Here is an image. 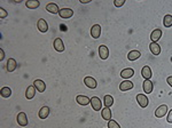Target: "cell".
Wrapping results in <instances>:
<instances>
[{
    "mask_svg": "<svg viewBox=\"0 0 172 128\" xmlns=\"http://www.w3.org/2000/svg\"><path fill=\"white\" fill-rule=\"evenodd\" d=\"M84 84L87 86L90 89H95V88H96V86H98V84H96V80H95L94 78H92V77H85Z\"/></svg>",
    "mask_w": 172,
    "mask_h": 128,
    "instance_id": "8992f818",
    "label": "cell"
},
{
    "mask_svg": "<svg viewBox=\"0 0 172 128\" xmlns=\"http://www.w3.org/2000/svg\"><path fill=\"white\" fill-rule=\"evenodd\" d=\"M81 4H87V2H90V0H81Z\"/></svg>",
    "mask_w": 172,
    "mask_h": 128,
    "instance_id": "e575fe53",
    "label": "cell"
},
{
    "mask_svg": "<svg viewBox=\"0 0 172 128\" xmlns=\"http://www.w3.org/2000/svg\"><path fill=\"white\" fill-rule=\"evenodd\" d=\"M108 128H120V125L117 124V121L109 120L108 121Z\"/></svg>",
    "mask_w": 172,
    "mask_h": 128,
    "instance_id": "f1b7e54d",
    "label": "cell"
},
{
    "mask_svg": "<svg viewBox=\"0 0 172 128\" xmlns=\"http://www.w3.org/2000/svg\"><path fill=\"white\" fill-rule=\"evenodd\" d=\"M76 102L81 105H87V104L91 103V98H88L87 96L85 95H78L76 97Z\"/></svg>",
    "mask_w": 172,
    "mask_h": 128,
    "instance_id": "2e32d148",
    "label": "cell"
},
{
    "mask_svg": "<svg viewBox=\"0 0 172 128\" xmlns=\"http://www.w3.org/2000/svg\"><path fill=\"white\" fill-rule=\"evenodd\" d=\"M168 122L169 124H172V110H170L169 111V113H168Z\"/></svg>",
    "mask_w": 172,
    "mask_h": 128,
    "instance_id": "1f68e13d",
    "label": "cell"
},
{
    "mask_svg": "<svg viewBox=\"0 0 172 128\" xmlns=\"http://www.w3.org/2000/svg\"><path fill=\"white\" fill-rule=\"evenodd\" d=\"M166 113H168V105H166V104L160 105V107L156 109V111H155V116L157 118H163Z\"/></svg>",
    "mask_w": 172,
    "mask_h": 128,
    "instance_id": "7a4b0ae2",
    "label": "cell"
},
{
    "mask_svg": "<svg viewBox=\"0 0 172 128\" xmlns=\"http://www.w3.org/2000/svg\"><path fill=\"white\" fill-rule=\"evenodd\" d=\"M141 56V53L139 50H131L130 53L127 54V58L129 61H135Z\"/></svg>",
    "mask_w": 172,
    "mask_h": 128,
    "instance_id": "603a6c76",
    "label": "cell"
},
{
    "mask_svg": "<svg viewBox=\"0 0 172 128\" xmlns=\"http://www.w3.org/2000/svg\"><path fill=\"white\" fill-rule=\"evenodd\" d=\"M163 24L165 28H171L172 26V15H165L163 18Z\"/></svg>",
    "mask_w": 172,
    "mask_h": 128,
    "instance_id": "484cf974",
    "label": "cell"
},
{
    "mask_svg": "<svg viewBox=\"0 0 172 128\" xmlns=\"http://www.w3.org/2000/svg\"><path fill=\"white\" fill-rule=\"evenodd\" d=\"M35 94H36V87L33 85L29 86L28 88H27V92H25V97L28 100H32L35 97Z\"/></svg>",
    "mask_w": 172,
    "mask_h": 128,
    "instance_id": "ac0fdd59",
    "label": "cell"
},
{
    "mask_svg": "<svg viewBox=\"0 0 172 128\" xmlns=\"http://www.w3.org/2000/svg\"><path fill=\"white\" fill-rule=\"evenodd\" d=\"M7 17V11H5L4 8H0V18Z\"/></svg>",
    "mask_w": 172,
    "mask_h": 128,
    "instance_id": "4dcf8cb0",
    "label": "cell"
},
{
    "mask_svg": "<svg viewBox=\"0 0 172 128\" xmlns=\"http://www.w3.org/2000/svg\"><path fill=\"white\" fill-rule=\"evenodd\" d=\"M132 88H133V82H131L130 80H124L123 82H120V89L122 92H126V90H130Z\"/></svg>",
    "mask_w": 172,
    "mask_h": 128,
    "instance_id": "9a60e30c",
    "label": "cell"
},
{
    "mask_svg": "<svg viewBox=\"0 0 172 128\" xmlns=\"http://www.w3.org/2000/svg\"><path fill=\"white\" fill-rule=\"evenodd\" d=\"M25 6L29 8V9H36L40 6V1L38 0H29V1H25Z\"/></svg>",
    "mask_w": 172,
    "mask_h": 128,
    "instance_id": "7402d4cb",
    "label": "cell"
},
{
    "mask_svg": "<svg viewBox=\"0 0 172 128\" xmlns=\"http://www.w3.org/2000/svg\"><path fill=\"white\" fill-rule=\"evenodd\" d=\"M91 105L94 111H101L102 102L98 96H93V97H91Z\"/></svg>",
    "mask_w": 172,
    "mask_h": 128,
    "instance_id": "6da1fadb",
    "label": "cell"
},
{
    "mask_svg": "<svg viewBox=\"0 0 172 128\" xmlns=\"http://www.w3.org/2000/svg\"><path fill=\"white\" fill-rule=\"evenodd\" d=\"M28 117H27V114L24 112H20L17 114V124L22 127H25L27 125H28Z\"/></svg>",
    "mask_w": 172,
    "mask_h": 128,
    "instance_id": "277c9868",
    "label": "cell"
},
{
    "mask_svg": "<svg viewBox=\"0 0 172 128\" xmlns=\"http://www.w3.org/2000/svg\"><path fill=\"white\" fill-rule=\"evenodd\" d=\"M46 11H49V13H52V14H59V11H60V9H59V7H57V5L54 4V2H49L47 6H46Z\"/></svg>",
    "mask_w": 172,
    "mask_h": 128,
    "instance_id": "ffe728a7",
    "label": "cell"
},
{
    "mask_svg": "<svg viewBox=\"0 0 172 128\" xmlns=\"http://www.w3.org/2000/svg\"><path fill=\"white\" fill-rule=\"evenodd\" d=\"M149 49H150V52L154 55H160L161 54V47H160V45H158L157 43H151L150 45H149Z\"/></svg>",
    "mask_w": 172,
    "mask_h": 128,
    "instance_id": "d6986e66",
    "label": "cell"
},
{
    "mask_svg": "<svg viewBox=\"0 0 172 128\" xmlns=\"http://www.w3.org/2000/svg\"><path fill=\"white\" fill-rule=\"evenodd\" d=\"M12 95V90L9 87H4V88H1V96L5 97V98H7L9 96Z\"/></svg>",
    "mask_w": 172,
    "mask_h": 128,
    "instance_id": "83f0119b",
    "label": "cell"
},
{
    "mask_svg": "<svg viewBox=\"0 0 172 128\" xmlns=\"http://www.w3.org/2000/svg\"><path fill=\"white\" fill-rule=\"evenodd\" d=\"M124 4H125V0H115V1H114V5H115L116 7H122Z\"/></svg>",
    "mask_w": 172,
    "mask_h": 128,
    "instance_id": "f546056e",
    "label": "cell"
},
{
    "mask_svg": "<svg viewBox=\"0 0 172 128\" xmlns=\"http://www.w3.org/2000/svg\"><path fill=\"white\" fill-rule=\"evenodd\" d=\"M134 75V70L133 69H131V68H126V69H124L123 71L120 72V75H122V78L124 79H129L131 78V77H133Z\"/></svg>",
    "mask_w": 172,
    "mask_h": 128,
    "instance_id": "e0dca14e",
    "label": "cell"
},
{
    "mask_svg": "<svg viewBox=\"0 0 172 128\" xmlns=\"http://www.w3.org/2000/svg\"><path fill=\"white\" fill-rule=\"evenodd\" d=\"M37 28H38V30L40 32L45 33V32H47V30H48V24H47V22H46L44 18H40L38 21V23H37Z\"/></svg>",
    "mask_w": 172,
    "mask_h": 128,
    "instance_id": "7c38bea8",
    "label": "cell"
},
{
    "mask_svg": "<svg viewBox=\"0 0 172 128\" xmlns=\"http://www.w3.org/2000/svg\"><path fill=\"white\" fill-rule=\"evenodd\" d=\"M53 46H54L56 52H59V53H62L64 50V43L63 41H62V39H60V38H56V39L54 40Z\"/></svg>",
    "mask_w": 172,
    "mask_h": 128,
    "instance_id": "52a82bcc",
    "label": "cell"
},
{
    "mask_svg": "<svg viewBox=\"0 0 172 128\" xmlns=\"http://www.w3.org/2000/svg\"><path fill=\"white\" fill-rule=\"evenodd\" d=\"M101 117L107 121L111 120V111L109 107H105L103 110H101Z\"/></svg>",
    "mask_w": 172,
    "mask_h": 128,
    "instance_id": "cb8c5ba5",
    "label": "cell"
},
{
    "mask_svg": "<svg viewBox=\"0 0 172 128\" xmlns=\"http://www.w3.org/2000/svg\"><path fill=\"white\" fill-rule=\"evenodd\" d=\"M5 58V52L2 48H0V61H2Z\"/></svg>",
    "mask_w": 172,
    "mask_h": 128,
    "instance_id": "d6a6232c",
    "label": "cell"
},
{
    "mask_svg": "<svg viewBox=\"0 0 172 128\" xmlns=\"http://www.w3.org/2000/svg\"><path fill=\"white\" fill-rule=\"evenodd\" d=\"M141 75L145 78V80H150L151 78V70L148 65H145L144 68L141 69Z\"/></svg>",
    "mask_w": 172,
    "mask_h": 128,
    "instance_id": "5bb4252c",
    "label": "cell"
},
{
    "mask_svg": "<svg viewBox=\"0 0 172 128\" xmlns=\"http://www.w3.org/2000/svg\"><path fill=\"white\" fill-rule=\"evenodd\" d=\"M38 116L40 119H46V118L49 116V107H42V109H40V111H39Z\"/></svg>",
    "mask_w": 172,
    "mask_h": 128,
    "instance_id": "d4e9b609",
    "label": "cell"
},
{
    "mask_svg": "<svg viewBox=\"0 0 172 128\" xmlns=\"http://www.w3.org/2000/svg\"><path fill=\"white\" fill-rule=\"evenodd\" d=\"M33 86H35L36 89H37L39 93H44V92H45L46 85H45V82L42 81V80H40V79H37V80H35V81H33Z\"/></svg>",
    "mask_w": 172,
    "mask_h": 128,
    "instance_id": "4fadbf2b",
    "label": "cell"
},
{
    "mask_svg": "<svg viewBox=\"0 0 172 128\" xmlns=\"http://www.w3.org/2000/svg\"><path fill=\"white\" fill-rule=\"evenodd\" d=\"M137 102L139 103L141 107H147L148 105V98L145 94H138L137 95Z\"/></svg>",
    "mask_w": 172,
    "mask_h": 128,
    "instance_id": "5b68a950",
    "label": "cell"
},
{
    "mask_svg": "<svg viewBox=\"0 0 172 128\" xmlns=\"http://www.w3.org/2000/svg\"><path fill=\"white\" fill-rule=\"evenodd\" d=\"M99 56L101 57L102 60H107L109 56V49L108 47L105 46V45H101L99 47Z\"/></svg>",
    "mask_w": 172,
    "mask_h": 128,
    "instance_id": "ba28073f",
    "label": "cell"
},
{
    "mask_svg": "<svg viewBox=\"0 0 172 128\" xmlns=\"http://www.w3.org/2000/svg\"><path fill=\"white\" fill-rule=\"evenodd\" d=\"M162 34H163V32H162L161 29H155L154 31L151 32L150 34V39H151V43H156L157 40L161 39Z\"/></svg>",
    "mask_w": 172,
    "mask_h": 128,
    "instance_id": "30bf717a",
    "label": "cell"
},
{
    "mask_svg": "<svg viewBox=\"0 0 172 128\" xmlns=\"http://www.w3.org/2000/svg\"><path fill=\"white\" fill-rule=\"evenodd\" d=\"M101 34V26L99 24H95L92 26L91 29V36L92 38H94V39H98L99 37Z\"/></svg>",
    "mask_w": 172,
    "mask_h": 128,
    "instance_id": "8fae6325",
    "label": "cell"
},
{
    "mask_svg": "<svg viewBox=\"0 0 172 128\" xmlns=\"http://www.w3.org/2000/svg\"><path fill=\"white\" fill-rule=\"evenodd\" d=\"M59 15H60L61 18H70L74 15V11L70 8H62L59 11Z\"/></svg>",
    "mask_w": 172,
    "mask_h": 128,
    "instance_id": "3957f363",
    "label": "cell"
},
{
    "mask_svg": "<svg viewBox=\"0 0 172 128\" xmlns=\"http://www.w3.org/2000/svg\"><path fill=\"white\" fill-rule=\"evenodd\" d=\"M166 81H168V84L172 87V75L171 77H168V79H166Z\"/></svg>",
    "mask_w": 172,
    "mask_h": 128,
    "instance_id": "836d02e7",
    "label": "cell"
},
{
    "mask_svg": "<svg viewBox=\"0 0 172 128\" xmlns=\"http://www.w3.org/2000/svg\"><path fill=\"white\" fill-rule=\"evenodd\" d=\"M142 88H144L146 94H150L154 90V84L150 80H145L144 84H142Z\"/></svg>",
    "mask_w": 172,
    "mask_h": 128,
    "instance_id": "9c48e42d",
    "label": "cell"
},
{
    "mask_svg": "<svg viewBox=\"0 0 172 128\" xmlns=\"http://www.w3.org/2000/svg\"><path fill=\"white\" fill-rule=\"evenodd\" d=\"M8 72H13L16 70V61L14 58H8L7 60V66H6Z\"/></svg>",
    "mask_w": 172,
    "mask_h": 128,
    "instance_id": "44dd1931",
    "label": "cell"
},
{
    "mask_svg": "<svg viewBox=\"0 0 172 128\" xmlns=\"http://www.w3.org/2000/svg\"><path fill=\"white\" fill-rule=\"evenodd\" d=\"M103 103H105L106 107H110L114 104V98H112V96L110 95H106L105 98H103Z\"/></svg>",
    "mask_w": 172,
    "mask_h": 128,
    "instance_id": "4316f807",
    "label": "cell"
}]
</instances>
